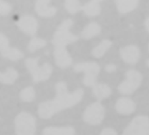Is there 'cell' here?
<instances>
[{"label":"cell","instance_id":"6da1fadb","mask_svg":"<svg viewBox=\"0 0 149 135\" xmlns=\"http://www.w3.org/2000/svg\"><path fill=\"white\" fill-rule=\"evenodd\" d=\"M55 91L56 96L54 99L45 101L39 105L38 113L41 118H49L64 109L76 105L84 97L83 89H78L69 93L64 82H58L55 84Z\"/></svg>","mask_w":149,"mask_h":135},{"label":"cell","instance_id":"7a4b0ae2","mask_svg":"<svg viewBox=\"0 0 149 135\" xmlns=\"http://www.w3.org/2000/svg\"><path fill=\"white\" fill-rule=\"evenodd\" d=\"M72 26H73V20L70 19H65L61 23V25L57 27L53 37L52 42L54 45V47L57 46L66 47L68 44L78 40V36L74 35L69 31Z\"/></svg>","mask_w":149,"mask_h":135},{"label":"cell","instance_id":"3957f363","mask_svg":"<svg viewBox=\"0 0 149 135\" xmlns=\"http://www.w3.org/2000/svg\"><path fill=\"white\" fill-rule=\"evenodd\" d=\"M14 123L17 135H35L36 119L32 114L22 111L16 116Z\"/></svg>","mask_w":149,"mask_h":135},{"label":"cell","instance_id":"277c9868","mask_svg":"<svg viewBox=\"0 0 149 135\" xmlns=\"http://www.w3.org/2000/svg\"><path fill=\"white\" fill-rule=\"evenodd\" d=\"M26 65L33 77V81L36 83L47 80L52 74V66L48 63H44L42 66H39L38 59L28 58L26 60Z\"/></svg>","mask_w":149,"mask_h":135},{"label":"cell","instance_id":"5b68a950","mask_svg":"<svg viewBox=\"0 0 149 135\" xmlns=\"http://www.w3.org/2000/svg\"><path fill=\"white\" fill-rule=\"evenodd\" d=\"M122 135H149V118L146 116L134 118Z\"/></svg>","mask_w":149,"mask_h":135},{"label":"cell","instance_id":"8992f818","mask_svg":"<svg viewBox=\"0 0 149 135\" xmlns=\"http://www.w3.org/2000/svg\"><path fill=\"white\" fill-rule=\"evenodd\" d=\"M142 76L136 70H129L126 73V79L118 86V91L122 94H132L140 85Z\"/></svg>","mask_w":149,"mask_h":135},{"label":"cell","instance_id":"52a82bcc","mask_svg":"<svg viewBox=\"0 0 149 135\" xmlns=\"http://www.w3.org/2000/svg\"><path fill=\"white\" fill-rule=\"evenodd\" d=\"M104 118V108L99 102L90 104L84 112V120L90 125H98Z\"/></svg>","mask_w":149,"mask_h":135},{"label":"cell","instance_id":"ba28073f","mask_svg":"<svg viewBox=\"0 0 149 135\" xmlns=\"http://www.w3.org/2000/svg\"><path fill=\"white\" fill-rule=\"evenodd\" d=\"M17 26L19 28L29 35H33L36 33L38 29V22L37 19L32 15H24L18 21Z\"/></svg>","mask_w":149,"mask_h":135},{"label":"cell","instance_id":"9c48e42d","mask_svg":"<svg viewBox=\"0 0 149 135\" xmlns=\"http://www.w3.org/2000/svg\"><path fill=\"white\" fill-rule=\"evenodd\" d=\"M54 56L55 63L60 68H68L73 62L71 56L66 49V47L57 46L54 47Z\"/></svg>","mask_w":149,"mask_h":135},{"label":"cell","instance_id":"30bf717a","mask_svg":"<svg viewBox=\"0 0 149 135\" xmlns=\"http://www.w3.org/2000/svg\"><path fill=\"white\" fill-rule=\"evenodd\" d=\"M74 70L76 72H84L85 75L97 76L100 72V67L95 61H83L74 66Z\"/></svg>","mask_w":149,"mask_h":135},{"label":"cell","instance_id":"8fae6325","mask_svg":"<svg viewBox=\"0 0 149 135\" xmlns=\"http://www.w3.org/2000/svg\"><path fill=\"white\" fill-rule=\"evenodd\" d=\"M35 11L40 16L49 18L53 17L56 13L57 9L50 4V1L48 0H39L35 3Z\"/></svg>","mask_w":149,"mask_h":135},{"label":"cell","instance_id":"7c38bea8","mask_svg":"<svg viewBox=\"0 0 149 135\" xmlns=\"http://www.w3.org/2000/svg\"><path fill=\"white\" fill-rule=\"evenodd\" d=\"M120 55L127 63L134 64L139 59V50L136 46H127L120 49Z\"/></svg>","mask_w":149,"mask_h":135},{"label":"cell","instance_id":"4fadbf2b","mask_svg":"<svg viewBox=\"0 0 149 135\" xmlns=\"http://www.w3.org/2000/svg\"><path fill=\"white\" fill-rule=\"evenodd\" d=\"M42 135H74L72 126H47L43 129Z\"/></svg>","mask_w":149,"mask_h":135},{"label":"cell","instance_id":"5bb4252c","mask_svg":"<svg viewBox=\"0 0 149 135\" xmlns=\"http://www.w3.org/2000/svg\"><path fill=\"white\" fill-rule=\"evenodd\" d=\"M116 110L121 114H130L135 110V104L129 98H119L116 103Z\"/></svg>","mask_w":149,"mask_h":135},{"label":"cell","instance_id":"9a60e30c","mask_svg":"<svg viewBox=\"0 0 149 135\" xmlns=\"http://www.w3.org/2000/svg\"><path fill=\"white\" fill-rule=\"evenodd\" d=\"M19 77V73L13 68H8L6 72H0V83L5 84H13Z\"/></svg>","mask_w":149,"mask_h":135},{"label":"cell","instance_id":"2e32d148","mask_svg":"<svg viewBox=\"0 0 149 135\" xmlns=\"http://www.w3.org/2000/svg\"><path fill=\"white\" fill-rule=\"evenodd\" d=\"M116 5L119 13H126L134 10L138 6L139 2L136 0H120L116 2Z\"/></svg>","mask_w":149,"mask_h":135},{"label":"cell","instance_id":"e0dca14e","mask_svg":"<svg viewBox=\"0 0 149 135\" xmlns=\"http://www.w3.org/2000/svg\"><path fill=\"white\" fill-rule=\"evenodd\" d=\"M82 9L84 10V13L88 16H97L101 13V6L98 1H90L86 3L84 6H82Z\"/></svg>","mask_w":149,"mask_h":135},{"label":"cell","instance_id":"ac0fdd59","mask_svg":"<svg viewBox=\"0 0 149 135\" xmlns=\"http://www.w3.org/2000/svg\"><path fill=\"white\" fill-rule=\"evenodd\" d=\"M93 93L98 99H104L111 94V88L104 84H96L93 86Z\"/></svg>","mask_w":149,"mask_h":135},{"label":"cell","instance_id":"d6986e66","mask_svg":"<svg viewBox=\"0 0 149 135\" xmlns=\"http://www.w3.org/2000/svg\"><path fill=\"white\" fill-rule=\"evenodd\" d=\"M100 32H101V26L97 23L92 22V23H90L89 25H87L84 28V30L82 32V37L84 39L89 40V39L97 35Z\"/></svg>","mask_w":149,"mask_h":135},{"label":"cell","instance_id":"ffe728a7","mask_svg":"<svg viewBox=\"0 0 149 135\" xmlns=\"http://www.w3.org/2000/svg\"><path fill=\"white\" fill-rule=\"evenodd\" d=\"M111 41L109 40H103L100 44H98L92 51V54L93 56L97 57V58H100L102 57L105 53L106 51L111 47Z\"/></svg>","mask_w":149,"mask_h":135},{"label":"cell","instance_id":"44dd1931","mask_svg":"<svg viewBox=\"0 0 149 135\" xmlns=\"http://www.w3.org/2000/svg\"><path fill=\"white\" fill-rule=\"evenodd\" d=\"M1 54L5 58H7L12 61H18V60L21 59L24 55L23 53L19 49H18L16 47H9L6 50L2 52Z\"/></svg>","mask_w":149,"mask_h":135},{"label":"cell","instance_id":"7402d4cb","mask_svg":"<svg viewBox=\"0 0 149 135\" xmlns=\"http://www.w3.org/2000/svg\"><path fill=\"white\" fill-rule=\"evenodd\" d=\"M64 5L67 11L71 14L76 13L82 9L81 3L79 1H77V0H67Z\"/></svg>","mask_w":149,"mask_h":135},{"label":"cell","instance_id":"603a6c76","mask_svg":"<svg viewBox=\"0 0 149 135\" xmlns=\"http://www.w3.org/2000/svg\"><path fill=\"white\" fill-rule=\"evenodd\" d=\"M46 44H47V42L45 40H43L41 38H33V40H30L27 47L30 52H34V51L45 47Z\"/></svg>","mask_w":149,"mask_h":135},{"label":"cell","instance_id":"cb8c5ba5","mask_svg":"<svg viewBox=\"0 0 149 135\" xmlns=\"http://www.w3.org/2000/svg\"><path fill=\"white\" fill-rule=\"evenodd\" d=\"M35 97V90L33 87H26L20 92V98L24 102H31Z\"/></svg>","mask_w":149,"mask_h":135},{"label":"cell","instance_id":"d4e9b609","mask_svg":"<svg viewBox=\"0 0 149 135\" xmlns=\"http://www.w3.org/2000/svg\"><path fill=\"white\" fill-rule=\"evenodd\" d=\"M12 12V6L6 1H1L0 0V14L6 15Z\"/></svg>","mask_w":149,"mask_h":135},{"label":"cell","instance_id":"484cf974","mask_svg":"<svg viewBox=\"0 0 149 135\" xmlns=\"http://www.w3.org/2000/svg\"><path fill=\"white\" fill-rule=\"evenodd\" d=\"M10 47L8 38L4 35L3 33H0V52H4Z\"/></svg>","mask_w":149,"mask_h":135},{"label":"cell","instance_id":"4316f807","mask_svg":"<svg viewBox=\"0 0 149 135\" xmlns=\"http://www.w3.org/2000/svg\"><path fill=\"white\" fill-rule=\"evenodd\" d=\"M96 77L94 76H90V75H85L84 78V84L86 86H94L96 84Z\"/></svg>","mask_w":149,"mask_h":135},{"label":"cell","instance_id":"83f0119b","mask_svg":"<svg viewBox=\"0 0 149 135\" xmlns=\"http://www.w3.org/2000/svg\"><path fill=\"white\" fill-rule=\"evenodd\" d=\"M100 135H118V134L112 128H105L101 132Z\"/></svg>","mask_w":149,"mask_h":135},{"label":"cell","instance_id":"f1b7e54d","mask_svg":"<svg viewBox=\"0 0 149 135\" xmlns=\"http://www.w3.org/2000/svg\"><path fill=\"white\" fill-rule=\"evenodd\" d=\"M116 69H117V67L114 64H109V65H107L105 67V70L107 72H110V73L111 72H114L116 70Z\"/></svg>","mask_w":149,"mask_h":135},{"label":"cell","instance_id":"f546056e","mask_svg":"<svg viewBox=\"0 0 149 135\" xmlns=\"http://www.w3.org/2000/svg\"><path fill=\"white\" fill-rule=\"evenodd\" d=\"M145 26H146V28L147 29V31H149V18L146 20V22H145Z\"/></svg>","mask_w":149,"mask_h":135},{"label":"cell","instance_id":"4dcf8cb0","mask_svg":"<svg viewBox=\"0 0 149 135\" xmlns=\"http://www.w3.org/2000/svg\"><path fill=\"white\" fill-rule=\"evenodd\" d=\"M147 66H149V60L147 61Z\"/></svg>","mask_w":149,"mask_h":135}]
</instances>
